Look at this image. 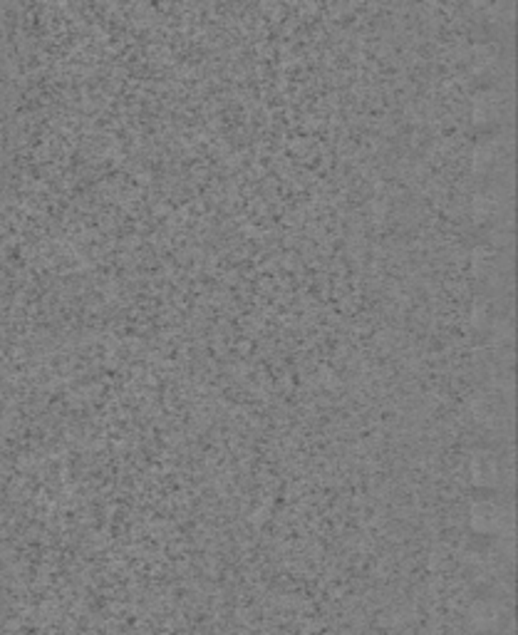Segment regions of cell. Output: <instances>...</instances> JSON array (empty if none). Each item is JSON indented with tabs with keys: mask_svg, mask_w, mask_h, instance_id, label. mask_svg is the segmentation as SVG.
Masks as SVG:
<instances>
[{
	"mask_svg": "<svg viewBox=\"0 0 518 635\" xmlns=\"http://www.w3.org/2000/svg\"><path fill=\"white\" fill-rule=\"evenodd\" d=\"M499 524H501V512L494 507V504H476L474 529L491 531V529H499Z\"/></svg>",
	"mask_w": 518,
	"mask_h": 635,
	"instance_id": "6da1fadb",
	"label": "cell"
}]
</instances>
